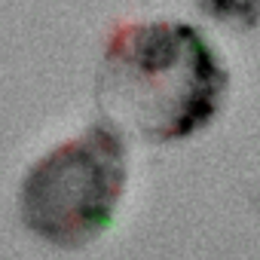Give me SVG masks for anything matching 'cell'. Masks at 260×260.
<instances>
[{"mask_svg": "<svg viewBox=\"0 0 260 260\" xmlns=\"http://www.w3.org/2000/svg\"><path fill=\"white\" fill-rule=\"evenodd\" d=\"M230 86L214 46L184 22L119 28L98 68V101L110 122L147 141H181L205 128Z\"/></svg>", "mask_w": 260, "mask_h": 260, "instance_id": "6da1fadb", "label": "cell"}, {"mask_svg": "<svg viewBox=\"0 0 260 260\" xmlns=\"http://www.w3.org/2000/svg\"><path fill=\"white\" fill-rule=\"evenodd\" d=\"M125 178L122 128L101 119L28 169L19 193L22 220L58 248H83L110 226Z\"/></svg>", "mask_w": 260, "mask_h": 260, "instance_id": "7a4b0ae2", "label": "cell"}, {"mask_svg": "<svg viewBox=\"0 0 260 260\" xmlns=\"http://www.w3.org/2000/svg\"><path fill=\"white\" fill-rule=\"evenodd\" d=\"M202 7L211 10V16L226 22H257L260 19V0H202Z\"/></svg>", "mask_w": 260, "mask_h": 260, "instance_id": "3957f363", "label": "cell"}]
</instances>
